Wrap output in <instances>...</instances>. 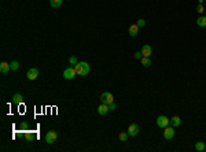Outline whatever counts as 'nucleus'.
I'll return each mask as SVG.
<instances>
[{
  "label": "nucleus",
  "instance_id": "1",
  "mask_svg": "<svg viewBox=\"0 0 206 152\" xmlns=\"http://www.w3.org/2000/svg\"><path fill=\"white\" fill-rule=\"evenodd\" d=\"M74 70H76V73H77V75L84 77V75H87L89 73V64L87 63V62H78V63L74 66Z\"/></svg>",
  "mask_w": 206,
  "mask_h": 152
},
{
  "label": "nucleus",
  "instance_id": "2",
  "mask_svg": "<svg viewBox=\"0 0 206 152\" xmlns=\"http://www.w3.org/2000/svg\"><path fill=\"white\" fill-rule=\"evenodd\" d=\"M169 125H171V119L166 115H160V117L157 118V126L161 127V129H165Z\"/></svg>",
  "mask_w": 206,
  "mask_h": 152
},
{
  "label": "nucleus",
  "instance_id": "3",
  "mask_svg": "<svg viewBox=\"0 0 206 152\" xmlns=\"http://www.w3.org/2000/svg\"><path fill=\"white\" fill-rule=\"evenodd\" d=\"M114 102V96L111 92H103L102 95H100V103H103V104H110V103Z\"/></svg>",
  "mask_w": 206,
  "mask_h": 152
},
{
  "label": "nucleus",
  "instance_id": "4",
  "mask_svg": "<svg viewBox=\"0 0 206 152\" xmlns=\"http://www.w3.org/2000/svg\"><path fill=\"white\" fill-rule=\"evenodd\" d=\"M57 132L55 130H50V132H47V134H46V142L47 144H54V142L57 141Z\"/></svg>",
  "mask_w": 206,
  "mask_h": 152
},
{
  "label": "nucleus",
  "instance_id": "5",
  "mask_svg": "<svg viewBox=\"0 0 206 152\" xmlns=\"http://www.w3.org/2000/svg\"><path fill=\"white\" fill-rule=\"evenodd\" d=\"M173 137H174V127L166 126L163 129V138H165V140H172Z\"/></svg>",
  "mask_w": 206,
  "mask_h": 152
},
{
  "label": "nucleus",
  "instance_id": "6",
  "mask_svg": "<svg viewBox=\"0 0 206 152\" xmlns=\"http://www.w3.org/2000/svg\"><path fill=\"white\" fill-rule=\"evenodd\" d=\"M76 75H77V73H76L74 67H66L63 71V78L65 80H71V78H74Z\"/></svg>",
  "mask_w": 206,
  "mask_h": 152
},
{
  "label": "nucleus",
  "instance_id": "7",
  "mask_svg": "<svg viewBox=\"0 0 206 152\" xmlns=\"http://www.w3.org/2000/svg\"><path fill=\"white\" fill-rule=\"evenodd\" d=\"M140 132V127H139L138 124H131L128 127V134L131 136V137H135V136H138V133Z\"/></svg>",
  "mask_w": 206,
  "mask_h": 152
},
{
  "label": "nucleus",
  "instance_id": "8",
  "mask_svg": "<svg viewBox=\"0 0 206 152\" xmlns=\"http://www.w3.org/2000/svg\"><path fill=\"white\" fill-rule=\"evenodd\" d=\"M26 77H28L29 81H35L36 78L39 77V70H37V69H35V67L29 69L28 73H26Z\"/></svg>",
  "mask_w": 206,
  "mask_h": 152
},
{
  "label": "nucleus",
  "instance_id": "9",
  "mask_svg": "<svg viewBox=\"0 0 206 152\" xmlns=\"http://www.w3.org/2000/svg\"><path fill=\"white\" fill-rule=\"evenodd\" d=\"M142 53H143V56H151V53H153V48H151V45L144 44V45L142 47Z\"/></svg>",
  "mask_w": 206,
  "mask_h": 152
},
{
  "label": "nucleus",
  "instance_id": "10",
  "mask_svg": "<svg viewBox=\"0 0 206 152\" xmlns=\"http://www.w3.org/2000/svg\"><path fill=\"white\" fill-rule=\"evenodd\" d=\"M96 111H98L99 115H106L107 111H110V110H109V106H107V104H103V103H102V104L96 108Z\"/></svg>",
  "mask_w": 206,
  "mask_h": 152
},
{
  "label": "nucleus",
  "instance_id": "11",
  "mask_svg": "<svg viewBox=\"0 0 206 152\" xmlns=\"http://www.w3.org/2000/svg\"><path fill=\"white\" fill-rule=\"evenodd\" d=\"M128 33H129V36H131V37H136V36H138V33H139V26L136 25H131L129 26V29H128Z\"/></svg>",
  "mask_w": 206,
  "mask_h": 152
},
{
  "label": "nucleus",
  "instance_id": "12",
  "mask_svg": "<svg viewBox=\"0 0 206 152\" xmlns=\"http://www.w3.org/2000/svg\"><path fill=\"white\" fill-rule=\"evenodd\" d=\"M10 70H11L10 63H7V62H1V63H0V73H3V74H7V73H8Z\"/></svg>",
  "mask_w": 206,
  "mask_h": 152
},
{
  "label": "nucleus",
  "instance_id": "13",
  "mask_svg": "<svg viewBox=\"0 0 206 152\" xmlns=\"http://www.w3.org/2000/svg\"><path fill=\"white\" fill-rule=\"evenodd\" d=\"M171 125L173 127L180 126V125H181V118L179 117V115H174V117H172L171 118Z\"/></svg>",
  "mask_w": 206,
  "mask_h": 152
},
{
  "label": "nucleus",
  "instance_id": "14",
  "mask_svg": "<svg viewBox=\"0 0 206 152\" xmlns=\"http://www.w3.org/2000/svg\"><path fill=\"white\" fill-rule=\"evenodd\" d=\"M13 102H14V104L19 106V104H22V102H24V96H22L21 93H15V95L13 96Z\"/></svg>",
  "mask_w": 206,
  "mask_h": 152
},
{
  "label": "nucleus",
  "instance_id": "15",
  "mask_svg": "<svg viewBox=\"0 0 206 152\" xmlns=\"http://www.w3.org/2000/svg\"><path fill=\"white\" fill-rule=\"evenodd\" d=\"M196 25L199 28H206V15H201V17L196 19Z\"/></svg>",
  "mask_w": 206,
  "mask_h": 152
},
{
  "label": "nucleus",
  "instance_id": "16",
  "mask_svg": "<svg viewBox=\"0 0 206 152\" xmlns=\"http://www.w3.org/2000/svg\"><path fill=\"white\" fill-rule=\"evenodd\" d=\"M140 60H142V64L144 67H150L151 66V58L150 56H143Z\"/></svg>",
  "mask_w": 206,
  "mask_h": 152
},
{
  "label": "nucleus",
  "instance_id": "17",
  "mask_svg": "<svg viewBox=\"0 0 206 152\" xmlns=\"http://www.w3.org/2000/svg\"><path fill=\"white\" fill-rule=\"evenodd\" d=\"M50 3L54 8H59L62 6V3H63V0H50Z\"/></svg>",
  "mask_w": 206,
  "mask_h": 152
},
{
  "label": "nucleus",
  "instance_id": "18",
  "mask_svg": "<svg viewBox=\"0 0 206 152\" xmlns=\"http://www.w3.org/2000/svg\"><path fill=\"white\" fill-rule=\"evenodd\" d=\"M205 148H206V145H205V142H202V141H198V142H195V149L196 151H205Z\"/></svg>",
  "mask_w": 206,
  "mask_h": 152
},
{
  "label": "nucleus",
  "instance_id": "19",
  "mask_svg": "<svg viewBox=\"0 0 206 152\" xmlns=\"http://www.w3.org/2000/svg\"><path fill=\"white\" fill-rule=\"evenodd\" d=\"M25 138L28 140V141H32L33 138H35V133L30 130H25Z\"/></svg>",
  "mask_w": 206,
  "mask_h": 152
},
{
  "label": "nucleus",
  "instance_id": "20",
  "mask_svg": "<svg viewBox=\"0 0 206 152\" xmlns=\"http://www.w3.org/2000/svg\"><path fill=\"white\" fill-rule=\"evenodd\" d=\"M118 138H120L121 141H127L129 138V134H128V132H122V133H120V136H118Z\"/></svg>",
  "mask_w": 206,
  "mask_h": 152
},
{
  "label": "nucleus",
  "instance_id": "21",
  "mask_svg": "<svg viewBox=\"0 0 206 152\" xmlns=\"http://www.w3.org/2000/svg\"><path fill=\"white\" fill-rule=\"evenodd\" d=\"M69 63H70L71 66H76V64L78 63V59H77V56H76V55H74V56H70V58H69Z\"/></svg>",
  "mask_w": 206,
  "mask_h": 152
},
{
  "label": "nucleus",
  "instance_id": "22",
  "mask_svg": "<svg viewBox=\"0 0 206 152\" xmlns=\"http://www.w3.org/2000/svg\"><path fill=\"white\" fill-rule=\"evenodd\" d=\"M10 67H11V70H18V67H19V63H18L17 60H13L10 63Z\"/></svg>",
  "mask_w": 206,
  "mask_h": 152
},
{
  "label": "nucleus",
  "instance_id": "23",
  "mask_svg": "<svg viewBox=\"0 0 206 152\" xmlns=\"http://www.w3.org/2000/svg\"><path fill=\"white\" fill-rule=\"evenodd\" d=\"M136 25H138L139 28H143V26H146V21L140 18V19H138V22H136Z\"/></svg>",
  "mask_w": 206,
  "mask_h": 152
},
{
  "label": "nucleus",
  "instance_id": "24",
  "mask_svg": "<svg viewBox=\"0 0 206 152\" xmlns=\"http://www.w3.org/2000/svg\"><path fill=\"white\" fill-rule=\"evenodd\" d=\"M21 130H28V127H29V125H28V122H22L21 124Z\"/></svg>",
  "mask_w": 206,
  "mask_h": 152
},
{
  "label": "nucleus",
  "instance_id": "25",
  "mask_svg": "<svg viewBox=\"0 0 206 152\" xmlns=\"http://www.w3.org/2000/svg\"><path fill=\"white\" fill-rule=\"evenodd\" d=\"M142 58H143L142 51H138V52H135V59H142Z\"/></svg>",
  "mask_w": 206,
  "mask_h": 152
},
{
  "label": "nucleus",
  "instance_id": "26",
  "mask_svg": "<svg viewBox=\"0 0 206 152\" xmlns=\"http://www.w3.org/2000/svg\"><path fill=\"white\" fill-rule=\"evenodd\" d=\"M109 110H110V111H114V110H116V103H110V104H109Z\"/></svg>",
  "mask_w": 206,
  "mask_h": 152
},
{
  "label": "nucleus",
  "instance_id": "27",
  "mask_svg": "<svg viewBox=\"0 0 206 152\" xmlns=\"http://www.w3.org/2000/svg\"><path fill=\"white\" fill-rule=\"evenodd\" d=\"M196 10H198V12H199V14H202L203 11H205V10H203V6H202V4H199L198 7H196Z\"/></svg>",
  "mask_w": 206,
  "mask_h": 152
},
{
  "label": "nucleus",
  "instance_id": "28",
  "mask_svg": "<svg viewBox=\"0 0 206 152\" xmlns=\"http://www.w3.org/2000/svg\"><path fill=\"white\" fill-rule=\"evenodd\" d=\"M205 151H206V148H205Z\"/></svg>",
  "mask_w": 206,
  "mask_h": 152
}]
</instances>
